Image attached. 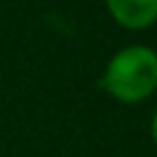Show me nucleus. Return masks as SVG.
<instances>
[{"label":"nucleus","instance_id":"1","mask_svg":"<svg viewBox=\"0 0 157 157\" xmlns=\"http://www.w3.org/2000/svg\"><path fill=\"white\" fill-rule=\"evenodd\" d=\"M101 86L123 103L145 101L157 91V52L145 44H132L113 54Z\"/></svg>","mask_w":157,"mask_h":157},{"label":"nucleus","instance_id":"2","mask_svg":"<svg viewBox=\"0 0 157 157\" xmlns=\"http://www.w3.org/2000/svg\"><path fill=\"white\" fill-rule=\"evenodd\" d=\"M110 17L128 29H145L157 20V0H105Z\"/></svg>","mask_w":157,"mask_h":157},{"label":"nucleus","instance_id":"3","mask_svg":"<svg viewBox=\"0 0 157 157\" xmlns=\"http://www.w3.org/2000/svg\"><path fill=\"white\" fill-rule=\"evenodd\" d=\"M150 135H152V140H155V145H157V110H155L152 123H150Z\"/></svg>","mask_w":157,"mask_h":157}]
</instances>
